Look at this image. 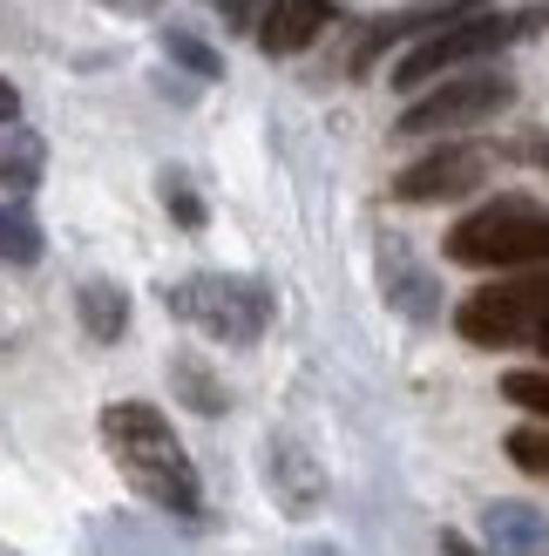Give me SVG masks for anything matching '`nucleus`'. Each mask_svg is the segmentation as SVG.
Here are the masks:
<instances>
[{"label": "nucleus", "instance_id": "f257e3e1", "mask_svg": "<svg viewBox=\"0 0 549 556\" xmlns=\"http://www.w3.org/2000/svg\"><path fill=\"white\" fill-rule=\"evenodd\" d=\"M102 441L116 448V468L129 476L136 495H150V503L170 509V516H197V503H204L197 468H190L183 441L170 434V421H163L156 407H143V401H116V407L102 414Z\"/></svg>", "mask_w": 549, "mask_h": 556}, {"label": "nucleus", "instance_id": "f03ea898", "mask_svg": "<svg viewBox=\"0 0 549 556\" xmlns=\"http://www.w3.org/2000/svg\"><path fill=\"white\" fill-rule=\"evenodd\" d=\"M448 258L455 265L536 271V265H549V211L542 204H523V198L482 204L475 217H461V225L448 231Z\"/></svg>", "mask_w": 549, "mask_h": 556}, {"label": "nucleus", "instance_id": "7ed1b4c3", "mask_svg": "<svg viewBox=\"0 0 549 556\" xmlns=\"http://www.w3.org/2000/svg\"><path fill=\"white\" fill-rule=\"evenodd\" d=\"M170 313L190 319L197 332H210V340H225V346H252L265 332V319H271V299H265V286H252V278L197 271V278H183L170 292Z\"/></svg>", "mask_w": 549, "mask_h": 556}, {"label": "nucleus", "instance_id": "20e7f679", "mask_svg": "<svg viewBox=\"0 0 549 556\" xmlns=\"http://www.w3.org/2000/svg\"><path fill=\"white\" fill-rule=\"evenodd\" d=\"M542 326H549V271L502 278V286H482L455 305V332L475 346H515V340H536Z\"/></svg>", "mask_w": 549, "mask_h": 556}, {"label": "nucleus", "instance_id": "39448f33", "mask_svg": "<svg viewBox=\"0 0 549 556\" xmlns=\"http://www.w3.org/2000/svg\"><path fill=\"white\" fill-rule=\"evenodd\" d=\"M523 27H529V21H515V14H455L448 27L421 35V41L394 62V89H421V81L448 75V68H469V62H482V54H496L502 41H515Z\"/></svg>", "mask_w": 549, "mask_h": 556}, {"label": "nucleus", "instance_id": "423d86ee", "mask_svg": "<svg viewBox=\"0 0 549 556\" xmlns=\"http://www.w3.org/2000/svg\"><path fill=\"white\" fill-rule=\"evenodd\" d=\"M515 96V81L496 68H475V75H448L442 89H427L421 102L400 109V136H442V129H475L488 116H502Z\"/></svg>", "mask_w": 549, "mask_h": 556}, {"label": "nucleus", "instance_id": "0eeeda50", "mask_svg": "<svg viewBox=\"0 0 549 556\" xmlns=\"http://www.w3.org/2000/svg\"><path fill=\"white\" fill-rule=\"evenodd\" d=\"M488 177V156L455 143V150H434L421 163H407V170L394 177V198L400 204H448V198H469V190Z\"/></svg>", "mask_w": 549, "mask_h": 556}, {"label": "nucleus", "instance_id": "6e6552de", "mask_svg": "<svg viewBox=\"0 0 549 556\" xmlns=\"http://www.w3.org/2000/svg\"><path fill=\"white\" fill-rule=\"evenodd\" d=\"M325 21H333L325 0H271L265 21H258V48L265 54H298L325 35Z\"/></svg>", "mask_w": 549, "mask_h": 556}, {"label": "nucleus", "instance_id": "1a4fd4ad", "mask_svg": "<svg viewBox=\"0 0 549 556\" xmlns=\"http://www.w3.org/2000/svg\"><path fill=\"white\" fill-rule=\"evenodd\" d=\"M482 536L496 543V556H549V522L529 503H488L482 509Z\"/></svg>", "mask_w": 549, "mask_h": 556}, {"label": "nucleus", "instance_id": "9d476101", "mask_svg": "<svg viewBox=\"0 0 549 556\" xmlns=\"http://www.w3.org/2000/svg\"><path fill=\"white\" fill-rule=\"evenodd\" d=\"M75 305H81V326H89L95 340H123V326H129V299H123L116 286H102V278H95V286H81V292H75Z\"/></svg>", "mask_w": 549, "mask_h": 556}, {"label": "nucleus", "instance_id": "9b49d317", "mask_svg": "<svg viewBox=\"0 0 549 556\" xmlns=\"http://www.w3.org/2000/svg\"><path fill=\"white\" fill-rule=\"evenodd\" d=\"M41 163H48V150H41V136H0V184L8 190H35L41 184Z\"/></svg>", "mask_w": 549, "mask_h": 556}, {"label": "nucleus", "instance_id": "f8f14e48", "mask_svg": "<svg viewBox=\"0 0 549 556\" xmlns=\"http://www.w3.org/2000/svg\"><path fill=\"white\" fill-rule=\"evenodd\" d=\"M41 252H48V238H41L35 217L21 204H0V258L8 265H41Z\"/></svg>", "mask_w": 549, "mask_h": 556}, {"label": "nucleus", "instance_id": "ddd939ff", "mask_svg": "<svg viewBox=\"0 0 549 556\" xmlns=\"http://www.w3.org/2000/svg\"><path fill=\"white\" fill-rule=\"evenodd\" d=\"M387 292H394V305L407 319H434V278L414 271L407 258H394V244H387Z\"/></svg>", "mask_w": 549, "mask_h": 556}, {"label": "nucleus", "instance_id": "4468645a", "mask_svg": "<svg viewBox=\"0 0 549 556\" xmlns=\"http://www.w3.org/2000/svg\"><path fill=\"white\" fill-rule=\"evenodd\" d=\"M163 54H170V62H183L190 75H204V81L225 75V62H217V54H210L197 35H183V27H163Z\"/></svg>", "mask_w": 549, "mask_h": 556}, {"label": "nucleus", "instance_id": "2eb2a0df", "mask_svg": "<svg viewBox=\"0 0 549 556\" xmlns=\"http://www.w3.org/2000/svg\"><path fill=\"white\" fill-rule=\"evenodd\" d=\"M509 462L529 468V476H549V428H515L509 434Z\"/></svg>", "mask_w": 549, "mask_h": 556}, {"label": "nucleus", "instance_id": "dca6fc26", "mask_svg": "<svg viewBox=\"0 0 549 556\" xmlns=\"http://www.w3.org/2000/svg\"><path fill=\"white\" fill-rule=\"evenodd\" d=\"M170 380H177L183 394H190V407H204V414H225V387H217V380H204L197 367H190V359H177V367H170Z\"/></svg>", "mask_w": 549, "mask_h": 556}, {"label": "nucleus", "instance_id": "f3484780", "mask_svg": "<svg viewBox=\"0 0 549 556\" xmlns=\"http://www.w3.org/2000/svg\"><path fill=\"white\" fill-rule=\"evenodd\" d=\"M502 394L515 407H529V414H542V421H549V374H502Z\"/></svg>", "mask_w": 549, "mask_h": 556}, {"label": "nucleus", "instance_id": "a211bd4d", "mask_svg": "<svg viewBox=\"0 0 549 556\" xmlns=\"http://www.w3.org/2000/svg\"><path fill=\"white\" fill-rule=\"evenodd\" d=\"M163 204H170V217H177V225H190V231L204 225V204H197V190H190L177 170H163Z\"/></svg>", "mask_w": 549, "mask_h": 556}, {"label": "nucleus", "instance_id": "6ab92c4d", "mask_svg": "<svg viewBox=\"0 0 549 556\" xmlns=\"http://www.w3.org/2000/svg\"><path fill=\"white\" fill-rule=\"evenodd\" d=\"M265 8H271V0H225V21H231V27H258Z\"/></svg>", "mask_w": 549, "mask_h": 556}, {"label": "nucleus", "instance_id": "aec40b11", "mask_svg": "<svg viewBox=\"0 0 549 556\" xmlns=\"http://www.w3.org/2000/svg\"><path fill=\"white\" fill-rule=\"evenodd\" d=\"M515 156H523V163H549V136H523V143H515Z\"/></svg>", "mask_w": 549, "mask_h": 556}, {"label": "nucleus", "instance_id": "412c9836", "mask_svg": "<svg viewBox=\"0 0 549 556\" xmlns=\"http://www.w3.org/2000/svg\"><path fill=\"white\" fill-rule=\"evenodd\" d=\"M14 116H21V96H14V81L0 75V123H14Z\"/></svg>", "mask_w": 549, "mask_h": 556}, {"label": "nucleus", "instance_id": "4be33fe9", "mask_svg": "<svg viewBox=\"0 0 549 556\" xmlns=\"http://www.w3.org/2000/svg\"><path fill=\"white\" fill-rule=\"evenodd\" d=\"M442 556H482V549H475L469 536H442Z\"/></svg>", "mask_w": 549, "mask_h": 556}, {"label": "nucleus", "instance_id": "5701e85b", "mask_svg": "<svg viewBox=\"0 0 549 556\" xmlns=\"http://www.w3.org/2000/svg\"><path fill=\"white\" fill-rule=\"evenodd\" d=\"M536 346H542V353H549V326H542V332H536Z\"/></svg>", "mask_w": 549, "mask_h": 556}, {"label": "nucleus", "instance_id": "b1692460", "mask_svg": "<svg viewBox=\"0 0 549 556\" xmlns=\"http://www.w3.org/2000/svg\"><path fill=\"white\" fill-rule=\"evenodd\" d=\"M312 556H333V549H312Z\"/></svg>", "mask_w": 549, "mask_h": 556}]
</instances>
